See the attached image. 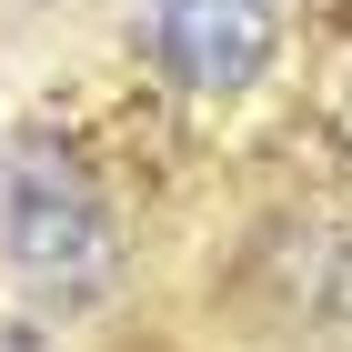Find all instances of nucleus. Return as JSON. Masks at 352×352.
<instances>
[{
    "label": "nucleus",
    "instance_id": "nucleus-1",
    "mask_svg": "<svg viewBox=\"0 0 352 352\" xmlns=\"http://www.w3.org/2000/svg\"><path fill=\"white\" fill-rule=\"evenodd\" d=\"M0 242H10V262H21L51 302H91L111 282V221H101V201H91L71 171H51V162H30L21 182H10Z\"/></svg>",
    "mask_w": 352,
    "mask_h": 352
},
{
    "label": "nucleus",
    "instance_id": "nucleus-2",
    "mask_svg": "<svg viewBox=\"0 0 352 352\" xmlns=\"http://www.w3.org/2000/svg\"><path fill=\"white\" fill-rule=\"evenodd\" d=\"M162 60L191 91H252L272 60V10L262 0H162Z\"/></svg>",
    "mask_w": 352,
    "mask_h": 352
}]
</instances>
